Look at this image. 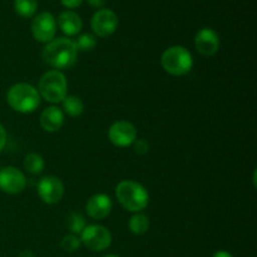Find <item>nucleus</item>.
Wrapping results in <instances>:
<instances>
[{"instance_id": "f257e3e1", "label": "nucleus", "mask_w": 257, "mask_h": 257, "mask_svg": "<svg viewBox=\"0 0 257 257\" xmlns=\"http://www.w3.org/2000/svg\"><path fill=\"white\" fill-rule=\"evenodd\" d=\"M78 49L75 43L68 38H57L47 43L42 53V58L49 67L67 69L77 62Z\"/></svg>"}, {"instance_id": "f03ea898", "label": "nucleus", "mask_w": 257, "mask_h": 257, "mask_svg": "<svg viewBox=\"0 0 257 257\" xmlns=\"http://www.w3.org/2000/svg\"><path fill=\"white\" fill-rule=\"evenodd\" d=\"M7 102L12 109L19 113H32L39 107L40 95L35 87L28 83L12 85L7 93Z\"/></svg>"}, {"instance_id": "7ed1b4c3", "label": "nucleus", "mask_w": 257, "mask_h": 257, "mask_svg": "<svg viewBox=\"0 0 257 257\" xmlns=\"http://www.w3.org/2000/svg\"><path fill=\"white\" fill-rule=\"evenodd\" d=\"M117 200L125 210L140 212L145 210L150 201L147 190L135 181H122L115 188Z\"/></svg>"}, {"instance_id": "20e7f679", "label": "nucleus", "mask_w": 257, "mask_h": 257, "mask_svg": "<svg viewBox=\"0 0 257 257\" xmlns=\"http://www.w3.org/2000/svg\"><path fill=\"white\" fill-rule=\"evenodd\" d=\"M68 83L65 75L59 70H49L44 73L40 78L38 92L47 102L57 103L62 102L67 97Z\"/></svg>"}, {"instance_id": "39448f33", "label": "nucleus", "mask_w": 257, "mask_h": 257, "mask_svg": "<svg viewBox=\"0 0 257 257\" xmlns=\"http://www.w3.org/2000/svg\"><path fill=\"white\" fill-rule=\"evenodd\" d=\"M163 69L172 75H185L191 70L193 59L191 53L186 48L175 45L163 52L161 57Z\"/></svg>"}, {"instance_id": "423d86ee", "label": "nucleus", "mask_w": 257, "mask_h": 257, "mask_svg": "<svg viewBox=\"0 0 257 257\" xmlns=\"http://www.w3.org/2000/svg\"><path fill=\"white\" fill-rule=\"evenodd\" d=\"M80 242L89 250L100 252L107 250L112 243V235L109 230L100 225L85 226L83 232L80 233Z\"/></svg>"}, {"instance_id": "0eeeda50", "label": "nucleus", "mask_w": 257, "mask_h": 257, "mask_svg": "<svg viewBox=\"0 0 257 257\" xmlns=\"http://www.w3.org/2000/svg\"><path fill=\"white\" fill-rule=\"evenodd\" d=\"M33 37L42 43H49L54 39L57 33L55 18L50 13L43 12L33 19L32 23Z\"/></svg>"}, {"instance_id": "6e6552de", "label": "nucleus", "mask_w": 257, "mask_h": 257, "mask_svg": "<svg viewBox=\"0 0 257 257\" xmlns=\"http://www.w3.org/2000/svg\"><path fill=\"white\" fill-rule=\"evenodd\" d=\"M38 195L47 205H54L63 198L64 186L62 181L54 176H45L38 183Z\"/></svg>"}, {"instance_id": "1a4fd4ad", "label": "nucleus", "mask_w": 257, "mask_h": 257, "mask_svg": "<svg viewBox=\"0 0 257 257\" xmlns=\"http://www.w3.org/2000/svg\"><path fill=\"white\" fill-rule=\"evenodd\" d=\"M108 138L117 147H128L136 142L137 130L131 122L118 120L110 125L108 131Z\"/></svg>"}, {"instance_id": "9d476101", "label": "nucleus", "mask_w": 257, "mask_h": 257, "mask_svg": "<svg viewBox=\"0 0 257 257\" xmlns=\"http://www.w3.org/2000/svg\"><path fill=\"white\" fill-rule=\"evenodd\" d=\"M27 186L24 173L15 167H4L0 170V190L9 195L23 192Z\"/></svg>"}, {"instance_id": "9b49d317", "label": "nucleus", "mask_w": 257, "mask_h": 257, "mask_svg": "<svg viewBox=\"0 0 257 257\" xmlns=\"http://www.w3.org/2000/svg\"><path fill=\"white\" fill-rule=\"evenodd\" d=\"M92 29L94 34L98 37L104 38L109 37L110 34L115 32L118 27V18L113 10L110 9H100L93 15L92 22Z\"/></svg>"}, {"instance_id": "f8f14e48", "label": "nucleus", "mask_w": 257, "mask_h": 257, "mask_svg": "<svg viewBox=\"0 0 257 257\" xmlns=\"http://www.w3.org/2000/svg\"><path fill=\"white\" fill-rule=\"evenodd\" d=\"M196 49L203 57H212L220 48V38L215 30L210 28H203L195 37Z\"/></svg>"}, {"instance_id": "ddd939ff", "label": "nucleus", "mask_w": 257, "mask_h": 257, "mask_svg": "<svg viewBox=\"0 0 257 257\" xmlns=\"http://www.w3.org/2000/svg\"><path fill=\"white\" fill-rule=\"evenodd\" d=\"M112 207L113 203L109 196L104 195V193H98L88 200L87 205H85V211L93 220H103L109 215Z\"/></svg>"}, {"instance_id": "4468645a", "label": "nucleus", "mask_w": 257, "mask_h": 257, "mask_svg": "<svg viewBox=\"0 0 257 257\" xmlns=\"http://www.w3.org/2000/svg\"><path fill=\"white\" fill-rule=\"evenodd\" d=\"M64 123V113L60 108L48 107L40 114V125L45 132H57Z\"/></svg>"}, {"instance_id": "2eb2a0df", "label": "nucleus", "mask_w": 257, "mask_h": 257, "mask_svg": "<svg viewBox=\"0 0 257 257\" xmlns=\"http://www.w3.org/2000/svg\"><path fill=\"white\" fill-rule=\"evenodd\" d=\"M58 25L67 35H77L82 30L83 23L79 15L74 12H63L58 17Z\"/></svg>"}, {"instance_id": "dca6fc26", "label": "nucleus", "mask_w": 257, "mask_h": 257, "mask_svg": "<svg viewBox=\"0 0 257 257\" xmlns=\"http://www.w3.org/2000/svg\"><path fill=\"white\" fill-rule=\"evenodd\" d=\"M128 228H130V231L133 235H145L148 231V228H150V220H148V217L146 215L137 212L130 218Z\"/></svg>"}, {"instance_id": "f3484780", "label": "nucleus", "mask_w": 257, "mask_h": 257, "mask_svg": "<svg viewBox=\"0 0 257 257\" xmlns=\"http://www.w3.org/2000/svg\"><path fill=\"white\" fill-rule=\"evenodd\" d=\"M62 103L64 113H67L70 117H78L84 110V104H83L82 99L79 97H75V95H67L62 100Z\"/></svg>"}, {"instance_id": "a211bd4d", "label": "nucleus", "mask_w": 257, "mask_h": 257, "mask_svg": "<svg viewBox=\"0 0 257 257\" xmlns=\"http://www.w3.org/2000/svg\"><path fill=\"white\" fill-rule=\"evenodd\" d=\"M24 168L30 175H39L44 170V161L37 153H29L24 158Z\"/></svg>"}, {"instance_id": "6ab92c4d", "label": "nucleus", "mask_w": 257, "mask_h": 257, "mask_svg": "<svg viewBox=\"0 0 257 257\" xmlns=\"http://www.w3.org/2000/svg\"><path fill=\"white\" fill-rule=\"evenodd\" d=\"M37 0H14V9L23 18H30L37 12Z\"/></svg>"}, {"instance_id": "aec40b11", "label": "nucleus", "mask_w": 257, "mask_h": 257, "mask_svg": "<svg viewBox=\"0 0 257 257\" xmlns=\"http://www.w3.org/2000/svg\"><path fill=\"white\" fill-rule=\"evenodd\" d=\"M85 221H84V217H83L80 213H77V212H72L68 215L67 217V227L68 230L70 231V233L72 235H80V233L83 232V230L85 228Z\"/></svg>"}, {"instance_id": "412c9836", "label": "nucleus", "mask_w": 257, "mask_h": 257, "mask_svg": "<svg viewBox=\"0 0 257 257\" xmlns=\"http://www.w3.org/2000/svg\"><path fill=\"white\" fill-rule=\"evenodd\" d=\"M74 43L78 50H80V52H89V50H92L95 47L97 40H95L94 35L89 34V33H85V34L79 35L77 42Z\"/></svg>"}, {"instance_id": "4be33fe9", "label": "nucleus", "mask_w": 257, "mask_h": 257, "mask_svg": "<svg viewBox=\"0 0 257 257\" xmlns=\"http://www.w3.org/2000/svg\"><path fill=\"white\" fill-rule=\"evenodd\" d=\"M80 245H82V242H80V238L78 237V236L75 235H67L63 237L62 242H60V247L63 248V250L65 251V252H75L77 250H79Z\"/></svg>"}, {"instance_id": "5701e85b", "label": "nucleus", "mask_w": 257, "mask_h": 257, "mask_svg": "<svg viewBox=\"0 0 257 257\" xmlns=\"http://www.w3.org/2000/svg\"><path fill=\"white\" fill-rule=\"evenodd\" d=\"M136 153L137 155H146V153L148 152V148H150V146H148V143L146 142L145 140H138L136 141Z\"/></svg>"}, {"instance_id": "b1692460", "label": "nucleus", "mask_w": 257, "mask_h": 257, "mask_svg": "<svg viewBox=\"0 0 257 257\" xmlns=\"http://www.w3.org/2000/svg\"><path fill=\"white\" fill-rule=\"evenodd\" d=\"M5 145H7V131H5L4 125L0 123V152L4 150Z\"/></svg>"}, {"instance_id": "393cba45", "label": "nucleus", "mask_w": 257, "mask_h": 257, "mask_svg": "<svg viewBox=\"0 0 257 257\" xmlns=\"http://www.w3.org/2000/svg\"><path fill=\"white\" fill-rule=\"evenodd\" d=\"M83 0H62L63 5L67 8H70V9H73V8H77L79 7L80 4H82Z\"/></svg>"}, {"instance_id": "a878e982", "label": "nucleus", "mask_w": 257, "mask_h": 257, "mask_svg": "<svg viewBox=\"0 0 257 257\" xmlns=\"http://www.w3.org/2000/svg\"><path fill=\"white\" fill-rule=\"evenodd\" d=\"M88 3L94 8H102L104 5L105 0H88Z\"/></svg>"}, {"instance_id": "bb28decb", "label": "nucleus", "mask_w": 257, "mask_h": 257, "mask_svg": "<svg viewBox=\"0 0 257 257\" xmlns=\"http://www.w3.org/2000/svg\"><path fill=\"white\" fill-rule=\"evenodd\" d=\"M212 257H233V256L231 255L230 252H227V251L221 250V251H217V252L213 253Z\"/></svg>"}, {"instance_id": "cd10ccee", "label": "nucleus", "mask_w": 257, "mask_h": 257, "mask_svg": "<svg viewBox=\"0 0 257 257\" xmlns=\"http://www.w3.org/2000/svg\"><path fill=\"white\" fill-rule=\"evenodd\" d=\"M19 257H34V255H33L32 251L24 250V251H22V252L19 253Z\"/></svg>"}, {"instance_id": "c85d7f7f", "label": "nucleus", "mask_w": 257, "mask_h": 257, "mask_svg": "<svg viewBox=\"0 0 257 257\" xmlns=\"http://www.w3.org/2000/svg\"><path fill=\"white\" fill-rule=\"evenodd\" d=\"M103 257H119V256H117V255H112V253H110V255H105V256H103Z\"/></svg>"}]
</instances>
